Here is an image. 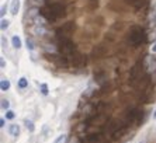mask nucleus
Listing matches in <instances>:
<instances>
[{"instance_id": "obj_1", "label": "nucleus", "mask_w": 156, "mask_h": 143, "mask_svg": "<svg viewBox=\"0 0 156 143\" xmlns=\"http://www.w3.org/2000/svg\"><path fill=\"white\" fill-rule=\"evenodd\" d=\"M42 13L41 14L47 18L48 21H56L58 18L65 17L66 16V9L62 3H58V2H54V3H49L47 7L41 10Z\"/></svg>"}, {"instance_id": "obj_2", "label": "nucleus", "mask_w": 156, "mask_h": 143, "mask_svg": "<svg viewBox=\"0 0 156 143\" xmlns=\"http://www.w3.org/2000/svg\"><path fill=\"white\" fill-rule=\"evenodd\" d=\"M146 41V34H145V30L139 27V25H134L131 27L129 30V34H128V42H129L131 47H141L142 44Z\"/></svg>"}, {"instance_id": "obj_3", "label": "nucleus", "mask_w": 156, "mask_h": 143, "mask_svg": "<svg viewBox=\"0 0 156 143\" xmlns=\"http://www.w3.org/2000/svg\"><path fill=\"white\" fill-rule=\"evenodd\" d=\"M58 51L61 52V55H63L66 58H72L75 54H77L76 45H75V42L70 41V38L58 40Z\"/></svg>"}, {"instance_id": "obj_4", "label": "nucleus", "mask_w": 156, "mask_h": 143, "mask_svg": "<svg viewBox=\"0 0 156 143\" xmlns=\"http://www.w3.org/2000/svg\"><path fill=\"white\" fill-rule=\"evenodd\" d=\"M73 31H75V23L68 21L56 30V37H58V40H61V38H70Z\"/></svg>"}, {"instance_id": "obj_5", "label": "nucleus", "mask_w": 156, "mask_h": 143, "mask_svg": "<svg viewBox=\"0 0 156 143\" xmlns=\"http://www.w3.org/2000/svg\"><path fill=\"white\" fill-rule=\"evenodd\" d=\"M40 9L38 7H31L27 10V14H26V18H27V23L28 24H34L35 23V18L40 16Z\"/></svg>"}, {"instance_id": "obj_6", "label": "nucleus", "mask_w": 156, "mask_h": 143, "mask_svg": "<svg viewBox=\"0 0 156 143\" xmlns=\"http://www.w3.org/2000/svg\"><path fill=\"white\" fill-rule=\"evenodd\" d=\"M72 63L76 68H83V66H86V56L80 54H75L72 56Z\"/></svg>"}, {"instance_id": "obj_7", "label": "nucleus", "mask_w": 156, "mask_h": 143, "mask_svg": "<svg viewBox=\"0 0 156 143\" xmlns=\"http://www.w3.org/2000/svg\"><path fill=\"white\" fill-rule=\"evenodd\" d=\"M142 66H144V65H141V66H139V63H136L134 68L131 69L129 77H131V82H132V83L141 79V72H139V70H142Z\"/></svg>"}, {"instance_id": "obj_8", "label": "nucleus", "mask_w": 156, "mask_h": 143, "mask_svg": "<svg viewBox=\"0 0 156 143\" xmlns=\"http://www.w3.org/2000/svg\"><path fill=\"white\" fill-rule=\"evenodd\" d=\"M144 68H146L148 72H152L156 69V56L155 55H151V56H146L145 58V62H144Z\"/></svg>"}, {"instance_id": "obj_9", "label": "nucleus", "mask_w": 156, "mask_h": 143, "mask_svg": "<svg viewBox=\"0 0 156 143\" xmlns=\"http://www.w3.org/2000/svg\"><path fill=\"white\" fill-rule=\"evenodd\" d=\"M33 31H34V34H35V35H38V37H42V35H45V34H47V28H45V25H37V24H34Z\"/></svg>"}, {"instance_id": "obj_10", "label": "nucleus", "mask_w": 156, "mask_h": 143, "mask_svg": "<svg viewBox=\"0 0 156 143\" xmlns=\"http://www.w3.org/2000/svg\"><path fill=\"white\" fill-rule=\"evenodd\" d=\"M86 139L91 143H100L101 142V135L100 133H89L86 136Z\"/></svg>"}, {"instance_id": "obj_11", "label": "nucleus", "mask_w": 156, "mask_h": 143, "mask_svg": "<svg viewBox=\"0 0 156 143\" xmlns=\"http://www.w3.org/2000/svg\"><path fill=\"white\" fill-rule=\"evenodd\" d=\"M18 10H20V0H13L11 2V7H10L11 16H17Z\"/></svg>"}, {"instance_id": "obj_12", "label": "nucleus", "mask_w": 156, "mask_h": 143, "mask_svg": "<svg viewBox=\"0 0 156 143\" xmlns=\"http://www.w3.org/2000/svg\"><path fill=\"white\" fill-rule=\"evenodd\" d=\"M9 133H10L13 138H17V136L20 135V126H18L17 124H13V125H10V128H9Z\"/></svg>"}, {"instance_id": "obj_13", "label": "nucleus", "mask_w": 156, "mask_h": 143, "mask_svg": "<svg viewBox=\"0 0 156 143\" xmlns=\"http://www.w3.org/2000/svg\"><path fill=\"white\" fill-rule=\"evenodd\" d=\"M94 80L97 82V84H100V86H101V84H104V83L107 82V80H105V75L103 73V72L96 73V75H94Z\"/></svg>"}, {"instance_id": "obj_14", "label": "nucleus", "mask_w": 156, "mask_h": 143, "mask_svg": "<svg viewBox=\"0 0 156 143\" xmlns=\"http://www.w3.org/2000/svg\"><path fill=\"white\" fill-rule=\"evenodd\" d=\"M149 25H151L152 28L156 27V9L151 11V16H149Z\"/></svg>"}, {"instance_id": "obj_15", "label": "nucleus", "mask_w": 156, "mask_h": 143, "mask_svg": "<svg viewBox=\"0 0 156 143\" xmlns=\"http://www.w3.org/2000/svg\"><path fill=\"white\" fill-rule=\"evenodd\" d=\"M11 44H13V47L16 48V49H20L21 48V40H20V37L14 35L13 38H11Z\"/></svg>"}, {"instance_id": "obj_16", "label": "nucleus", "mask_w": 156, "mask_h": 143, "mask_svg": "<svg viewBox=\"0 0 156 143\" xmlns=\"http://www.w3.org/2000/svg\"><path fill=\"white\" fill-rule=\"evenodd\" d=\"M9 89H10V82L7 79H2V82H0V90L2 91H7Z\"/></svg>"}, {"instance_id": "obj_17", "label": "nucleus", "mask_w": 156, "mask_h": 143, "mask_svg": "<svg viewBox=\"0 0 156 143\" xmlns=\"http://www.w3.org/2000/svg\"><path fill=\"white\" fill-rule=\"evenodd\" d=\"M145 4H146V0H136L132 7H134L135 10H141V9L145 7Z\"/></svg>"}, {"instance_id": "obj_18", "label": "nucleus", "mask_w": 156, "mask_h": 143, "mask_svg": "<svg viewBox=\"0 0 156 143\" xmlns=\"http://www.w3.org/2000/svg\"><path fill=\"white\" fill-rule=\"evenodd\" d=\"M24 125H26V128L28 129L30 132H34V131H35V125H34V122L30 121V119H26V121H24Z\"/></svg>"}, {"instance_id": "obj_19", "label": "nucleus", "mask_w": 156, "mask_h": 143, "mask_svg": "<svg viewBox=\"0 0 156 143\" xmlns=\"http://www.w3.org/2000/svg\"><path fill=\"white\" fill-rule=\"evenodd\" d=\"M18 87H20V89H27V87H28V80L26 79V77H21V79L18 80Z\"/></svg>"}, {"instance_id": "obj_20", "label": "nucleus", "mask_w": 156, "mask_h": 143, "mask_svg": "<svg viewBox=\"0 0 156 143\" xmlns=\"http://www.w3.org/2000/svg\"><path fill=\"white\" fill-rule=\"evenodd\" d=\"M98 7V0H89V10H96Z\"/></svg>"}, {"instance_id": "obj_21", "label": "nucleus", "mask_w": 156, "mask_h": 143, "mask_svg": "<svg viewBox=\"0 0 156 143\" xmlns=\"http://www.w3.org/2000/svg\"><path fill=\"white\" fill-rule=\"evenodd\" d=\"M40 90H41V94H42V96H48V93H49V90H48V84H45V83L40 84Z\"/></svg>"}, {"instance_id": "obj_22", "label": "nucleus", "mask_w": 156, "mask_h": 143, "mask_svg": "<svg viewBox=\"0 0 156 143\" xmlns=\"http://www.w3.org/2000/svg\"><path fill=\"white\" fill-rule=\"evenodd\" d=\"M26 45H27V49H28V51H34V48H35V45H34V42H33V40H31V38H27Z\"/></svg>"}, {"instance_id": "obj_23", "label": "nucleus", "mask_w": 156, "mask_h": 143, "mask_svg": "<svg viewBox=\"0 0 156 143\" xmlns=\"http://www.w3.org/2000/svg\"><path fill=\"white\" fill-rule=\"evenodd\" d=\"M9 25H10V21H9V20H4V18H2V24H0V28L4 31V30L9 28Z\"/></svg>"}, {"instance_id": "obj_24", "label": "nucleus", "mask_w": 156, "mask_h": 143, "mask_svg": "<svg viewBox=\"0 0 156 143\" xmlns=\"http://www.w3.org/2000/svg\"><path fill=\"white\" fill-rule=\"evenodd\" d=\"M66 139H68V136L66 135H61L56 138V140H55L54 143H66Z\"/></svg>"}, {"instance_id": "obj_25", "label": "nucleus", "mask_w": 156, "mask_h": 143, "mask_svg": "<svg viewBox=\"0 0 156 143\" xmlns=\"http://www.w3.org/2000/svg\"><path fill=\"white\" fill-rule=\"evenodd\" d=\"M2 108H3V110H6V111H7L9 108H10V101L9 100H2Z\"/></svg>"}, {"instance_id": "obj_26", "label": "nucleus", "mask_w": 156, "mask_h": 143, "mask_svg": "<svg viewBox=\"0 0 156 143\" xmlns=\"http://www.w3.org/2000/svg\"><path fill=\"white\" fill-rule=\"evenodd\" d=\"M14 117H16L14 111H11V110H7V111H6V119H14Z\"/></svg>"}, {"instance_id": "obj_27", "label": "nucleus", "mask_w": 156, "mask_h": 143, "mask_svg": "<svg viewBox=\"0 0 156 143\" xmlns=\"http://www.w3.org/2000/svg\"><path fill=\"white\" fill-rule=\"evenodd\" d=\"M149 41L156 42V31H153V32H151V34H149Z\"/></svg>"}, {"instance_id": "obj_28", "label": "nucleus", "mask_w": 156, "mask_h": 143, "mask_svg": "<svg viewBox=\"0 0 156 143\" xmlns=\"http://www.w3.org/2000/svg\"><path fill=\"white\" fill-rule=\"evenodd\" d=\"M7 47V40H6V37H2V48H6Z\"/></svg>"}, {"instance_id": "obj_29", "label": "nucleus", "mask_w": 156, "mask_h": 143, "mask_svg": "<svg viewBox=\"0 0 156 143\" xmlns=\"http://www.w3.org/2000/svg\"><path fill=\"white\" fill-rule=\"evenodd\" d=\"M6 13H7V7H6V6H2V11H0V16H2V17H4V14H6Z\"/></svg>"}, {"instance_id": "obj_30", "label": "nucleus", "mask_w": 156, "mask_h": 143, "mask_svg": "<svg viewBox=\"0 0 156 143\" xmlns=\"http://www.w3.org/2000/svg\"><path fill=\"white\" fill-rule=\"evenodd\" d=\"M4 125H6V121H4V118H0V128H4Z\"/></svg>"}, {"instance_id": "obj_31", "label": "nucleus", "mask_w": 156, "mask_h": 143, "mask_svg": "<svg viewBox=\"0 0 156 143\" xmlns=\"http://www.w3.org/2000/svg\"><path fill=\"white\" fill-rule=\"evenodd\" d=\"M151 51H152V54H156V42H153L152 48H151Z\"/></svg>"}, {"instance_id": "obj_32", "label": "nucleus", "mask_w": 156, "mask_h": 143, "mask_svg": "<svg viewBox=\"0 0 156 143\" xmlns=\"http://www.w3.org/2000/svg\"><path fill=\"white\" fill-rule=\"evenodd\" d=\"M0 66H2V69L6 68V62H4V59H2V61H0Z\"/></svg>"}, {"instance_id": "obj_33", "label": "nucleus", "mask_w": 156, "mask_h": 143, "mask_svg": "<svg viewBox=\"0 0 156 143\" xmlns=\"http://www.w3.org/2000/svg\"><path fill=\"white\" fill-rule=\"evenodd\" d=\"M136 2V0H127V3H129L131 6H134V3Z\"/></svg>"}, {"instance_id": "obj_34", "label": "nucleus", "mask_w": 156, "mask_h": 143, "mask_svg": "<svg viewBox=\"0 0 156 143\" xmlns=\"http://www.w3.org/2000/svg\"><path fill=\"white\" fill-rule=\"evenodd\" d=\"M152 118H153V119H156V110H155V112H153V115H152Z\"/></svg>"}, {"instance_id": "obj_35", "label": "nucleus", "mask_w": 156, "mask_h": 143, "mask_svg": "<svg viewBox=\"0 0 156 143\" xmlns=\"http://www.w3.org/2000/svg\"><path fill=\"white\" fill-rule=\"evenodd\" d=\"M151 3H152V6H156V0H152Z\"/></svg>"}, {"instance_id": "obj_36", "label": "nucleus", "mask_w": 156, "mask_h": 143, "mask_svg": "<svg viewBox=\"0 0 156 143\" xmlns=\"http://www.w3.org/2000/svg\"><path fill=\"white\" fill-rule=\"evenodd\" d=\"M139 143H146V142H145V140H141V142H139Z\"/></svg>"}]
</instances>
